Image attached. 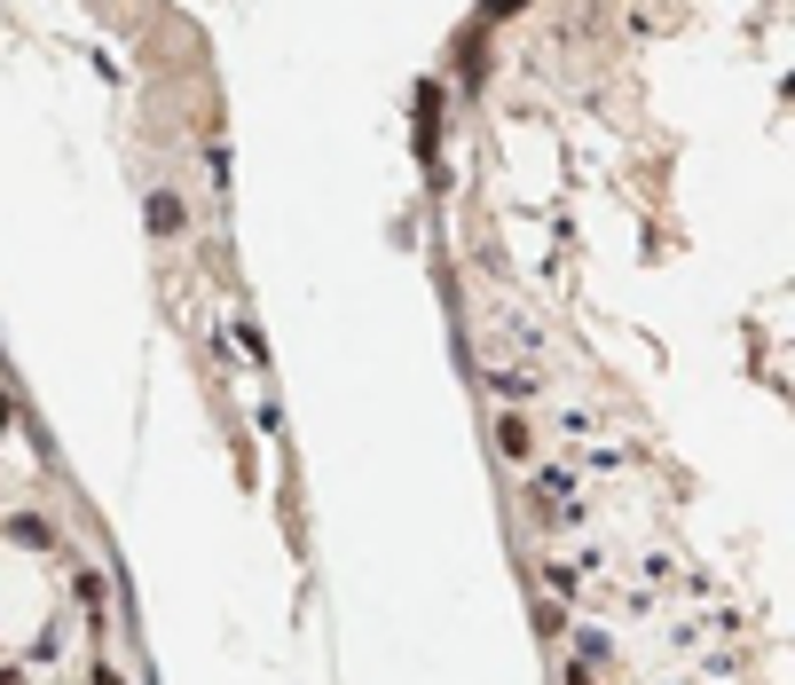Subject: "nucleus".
Returning <instances> with one entry per match:
<instances>
[{"label": "nucleus", "mask_w": 795, "mask_h": 685, "mask_svg": "<svg viewBox=\"0 0 795 685\" xmlns=\"http://www.w3.org/2000/svg\"><path fill=\"white\" fill-rule=\"evenodd\" d=\"M142 221H150L158 236H173V229H182L190 213H182V198H173V190H150V205H142Z\"/></svg>", "instance_id": "obj_1"}, {"label": "nucleus", "mask_w": 795, "mask_h": 685, "mask_svg": "<svg viewBox=\"0 0 795 685\" xmlns=\"http://www.w3.org/2000/svg\"><path fill=\"white\" fill-rule=\"evenodd\" d=\"M496 450H504V457H527V450H536V434H527V417H504V425H496Z\"/></svg>", "instance_id": "obj_2"}, {"label": "nucleus", "mask_w": 795, "mask_h": 685, "mask_svg": "<svg viewBox=\"0 0 795 685\" xmlns=\"http://www.w3.org/2000/svg\"><path fill=\"white\" fill-rule=\"evenodd\" d=\"M71 591H79V607H87V615H103V598H111L95 567H79V575H71Z\"/></svg>", "instance_id": "obj_3"}, {"label": "nucleus", "mask_w": 795, "mask_h": 685, "mask_svg": "<svg viewBox=\"0 0 795 685\" xmlns=\"http://www.w3.org/2000/svg\"><path fill=\"white\" fill-rule=\"evenodd\" d=\"M9 536H17L24 552H32V544H40V552L56 544V528H48V521H32V512H17V521H9Z\"/></svg>", "instance_id": "obj_4"}, {"label": "nucleus", "mask_w": 795, "mask_h": 685, "mask_svg": "<svg viewBox=\"0 0 795 685\" xmlns=\"http://www.w3.org/2000/svg\"><path fill=\"white\" fill-rule=\"evenodd\" d=\"M536 631H544V638H560V631H567V607H560V598H552V607H536Z\"/></svg>", "instance_id": "obj_5"}, {"label": "nucleus", "mask_w": 795, "mask_h": 685, "mask_svg": "<svg viewBox=\"0 0 795 685\" xmlns=\"http://www.w3.org/2000/svg\"><path fill=\"white\" fill-rule=\"evenodd\" d=\"M87 685H127V677H119L111 662H95V677H87Z\"/></svg>", "instance_id": "obj_6"}, {"label": "nucleus", "mask_w": 795, "mask_h": 685, "mask_svg": "<svg viewBox=\"0 0 795 685\" xmlns=\"http://www.w3.org/2000/svg\"><path fill=\"white\" fill-rule=\"evenodd\" d=\"M9 417H17V410H9V394H0V434H9Z\"/></svg>", "instance_id": "obj_7"}, {"label": "nucleus", "mask_w": 795, "mask_h": 685, "mask_svg": "<svg viewBox=\"0 0 795 685\" xmlns=\"http://www.w3.org/2000/svg\"><path fill=\"white\" fill-rule=\"evenodd\" d=\"M0 685H24V669H0Z\"/></svg>", "instance_id": "obj_8"}]
</instances>
